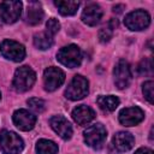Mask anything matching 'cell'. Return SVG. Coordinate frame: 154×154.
Returning <instances> with one entry per match:
<instances>
[{
    "instance_id": "cell-1",
    "label": "cell",
    "mask_w": 154,
    "mask_h": 154,
    "mask_svg": "<svg viewBox=\"0 0 154 154\" xmlns=\"http://www.w3.org/2000/svg\"><path fill=\"white\" fill-rule=\"evenodd\" d=\"M23 147V140L16 132L8 130H2L0 132V148L4 154H19Z\"/></svg>"
},
{
    "instance_id": "cell-2",
    "label": "cell",
    "mask_w": 154,
    "mask_h": 154,
    "mask_svg": "<svg viewBox=\"0 0 154 154\" xmlns=\"http://www.w3.org/2000/svg\"><path fill=\"white\" fill-rule=\"evenodd\" d=\"M35 79H36V75H35V72L32 71L31 67L20 66L14 72L12 85L17 91L24 93V91L29 90L32 87V84L35 83Z\"/></svg>"
},
{
    "instance_id": "cell-3",
    "label": "cell",
    "mask_w": 154,
    "mask_h": 154,
    "mask_svg": "<svg viewBox=\"0 0 154 154\" xmlns=\"http://www.w3.org/2000/svg\"><path fill=\"white\" fill-rule=\"evenodd\" d=\"M88 91H89V83L87 78H84L81 75H76L70 82V84L67 85L65 90V96L69 100L76 101L87 96Z\"/></svg>"
},
{
    "instance_id": "cell-4",
    "label": "cell",
    "mask_w": 154,
    "mask_h": 154,
    "mask_svg": "<svg viewBox=\"0 0 154 154\" xmlns=\"http://www.w3.org/2000/svg\"><path fill=\"white\" fill-rule=\"evenodd\" d=\"M106 137H107V131H106L105 126L100 123L90 125L84 131L85 143L94 149H100L102 147V144L105 143Z\"/></svg>"
},
{
    "instance_id": "cell-5",
    "label": "cell",
    "mask_w": 154,
    "mask_h": 154,
    "mask_svg": "<svg viewBox=\"0 0 154 154\" xmlns=\"http://www.w3.org/2000/svg\"><path fill=\"white\" fill-rule=\"evenodd\" d=\"M57 59L65 66L67 67H77L79 66L81 61H82V54H81V49L78 46L76 45H69L63 47L58 54H57Z\"/></svg>"
},
{
    "instance_id": "cell-6",
    "label": "cell",
    "mask_w": 154,
    "mask_h": 154,
    "mask_svg": "<svg viewBox=\"0 0 154 154\" xmlns=\"http://www.w3.org/2000/svg\"><path fill=\"white\" fill-rule=\"evenodd\" d=\"M149 23H150V16L144 10L132 11L124 19V24L126 25V28L132 31L143 30L149 25Z\"/></svg>"
},
{
    "instance_id": "cell-7",
    "label": "cell",
    "mask_w": 154,
    "mask_h": 154,
    "mask_svg": "<svg viewBox=\"0 0 154 154\" xmlns=\"http://www.w3.org/2000/svg\"><path fill=\"white\" fill-rule=\"evenodd\" d=\"M22 7H23V5H22L20 1H14V0L2 1L0 4V17H1V19L7 24L14 23L20 17Z\"/></svg>"
},
{
    "instance_id": "cell-8",
    "label": "cell",
    "mask_w": 154,
    "mask_h": 154,
    "mask_svg": "<svg viewBox=\"0 0 154 154\" xmlns=\"http://www.w3.org/2000/svg\"><path fill=\"white\" fill-rule=\"evenodd\" d=\"M0 52L6 59L12 61H20L25 57V48L23 45L12 40H4L0 45Z\"/></svg>"
},
{
    "instance_id": "cell-9",
    "label": "cell",
    "mask_w": 154,
    "mask_h": 154,
    "mask_svg": "<svg viewBox=\"0 0 154 154\" xmlns=\"http://www.w3.org/2000/svg\"><path fill=\"white\" fill-rule=\"evenodd\" d=\"M65 81V73L58 67H48L43 72V84L47 91L57 90Z\"/></svg>"
},
{
    "instance_id": "cell-10",
    "label": "cell",
    "mask_w": 154,
    "mask_h": 154,
    "mask_svg": "<svg viewBox=\"0 0 154 154\" xmlns=\"http://www.w3.org/2000/svg\"><path fill=\"white\" fill-rule=\"evenodd\" d=\"M113 76H114V84L118 89L128 88L131 81V71H130V66L128 61L123 59L119 60L117 65L114 66Z\"/></svg>"
},
{
    "instance_id": "cell-11",
    "label": "cell",
    "mask_w": 154,
    "mask_h": 154,
    "mask_svg": "<svg viewBox=\"0 0 154 154\" xmlns=\"http://www.w3.org/2000/svg\"><path fill=\"white\" fill-rule=\"evenodd\" d=\"M144 118V113L140 107H126L119 113V122L124 126H134L141 123Z\"/></svg>"
},
{
    "instance_id": "cell-12",
    "label": "cell",
    "mask_w": 154,
    "mask_h": 154,
    "mask_svg": "<svg viewBox=\"0 0 154 154\" xmlns=\"http://www.w3.org/2000/svg\"><path fill=\"white\" fill-rule=\"evenodd\" d=\"M13 123L22 131H29L35 126L36 117L26 109H17L13 113Z\"/></svg>"
},
{
    "instance_id": "cell-13",
    "label": "cell",
    "mask_w": 154,
    "mask_h": 154,
    "mask_svg": "<svg viewBox=\"0 0 154 154\" xmlns=\"http://www.w3.org/2000/svg\"><path fill=\"white\" fill-rule=\"evenodd\" d=\"M51 128L63 138L70 140L72 136V126L71 123L63 116H53L49 120Z\"/></svg>"
},
{
    "instance_id": "cell-14",
    "label": "cell",
    "mask_w": 154,
    "mask_h": 154,
    "mask_svg": "<svg viewBox=\"0 0 154 154\" xmlns=\"http://www.w3.org/2000/svg\"><path fill=\"white\" fill-rule=\"evenodd\" d=\"M112 143H113V147L118 152H128L134 147L135 138L130 132L119 131L113 136Z\"/></svg>"
},
{
    "instance_id": "cell-15",
    "label": "cell",
    "mask_w": 154,
    "mask_h": 154,
    "mask_svg": "<svg viewBox=\"0 0 154 154\" xmlns=\"http://www.w3.org/2000/svg\"><path fill=\"white\" fill-rule=\"evenodd\" d=\"M102 17V10L96 4H89L82 12V20L87 25H96Z\"/></svg>"
},
{
    "instance_id": "cell-16",
    "label": "cell",
    "mask_w": 154,
    "mask_h": 154,
    "mask_svg": "<svg viewBox=\"0 0 154 154\" xmlns=\"http://www.w3.org/2000/svg\"><path fill=\"white\" fill-rule=\"evenodd\" d=\"M72 118L78 125H87L95 118V112L89 106L81 105L72 111Z\"/></svg>"
},
{
    "instance_id": "cell-17",
    "label": "cell",
    "mask_w": 154,
    "mask_h": 154,
    "mask_svg": "<svg viewBox=\"0 0 154 154\" xmlns=\"http://www.w3.org/2000/svg\"><path fill=\"white\" fill-rule=\"evenodd\" d=\"M42 18H43V10L41 5L36 1L29 2L25 14V22L29 25H37L38 23H41Z\"/></svg>"
},
{
    "instance_id": "cell-18",
    "label": "cell",
    "mask_w": 154,
    "mask_h": 154,
    "mask_svg": "<svg viewBox=\"0 0 154 154\" xmlns=\"http://www.w3.org/2000/svg\"><path fill=\"white\" fill-rule=\"evenodd\" d=\"M54 5L63 16H72L77 12L79 7V2L73 0H58L54 1Z\"/></svg>"
},
{
    "instance_id": "cell-19",
    "label": "cell",
    "mask_w": 154,
    "mask_h": 154,
    "mask_svg": "<svg viewBox=\"0 0 154 154\" xmlns=\"http://www.w3.org/2000/svg\"><path fill=\"white\" fill-rule=\"evenodd\" d=\"M97 105L103 112H113L119 105V99L117 96H113V95L99 96Z\"/></svg>"
},
{
    "instance_id": "cell-20",
    "label": "cell",
    "mask_w": 154,
    "mask_h": 154,
    "mask_svg": "<svg viewBox=\"0 0 154 154\" xmlns=\"http://www.w3.org/2000/svg\"><path fill=\"white\" fill-rule=\"evenodd\" d=\"M34 45L36 48L41 51H46L52 47L53 45V36L47 32H38L34 36Z\"/></svg>"
},
{
    "instance_id": "cell-21",
    "label": "cell",
    "mask_w": 154,
    "mask_h": 154,
    "mask_svg": "<svg viewBox=\"0 0 154 154\" xmlns=\"http://www.w3.org/2000/svg\"><path fill=\"white\" fill-rule=\"evenodd\" d=\"M37 154H58V146L49 140H40L36 143Z\"/></svg>"
},
{
    "instance_id": "cell-22",
    "label": "cell",
    "mask_w": 154,
    "mask_h": 154,
    "mask_svg": "<svg viewBox=\"0 0 154 154\" xmlns=\"http://www.w3.org/2000/svg\"><path fill=\"white\" fill-rule=\"evenodd\" d=\"M117 25H118V20L117 19H111L109 23L106 26H103V28L100 29V31H99V38H100V41L102 43H106V42H108L111 40L112 34H113V30L117 28Z\"/></svg>"
},
{
    "instance_id": "cell-23",
    "label": "cell",
    "mask_w": 154,
    "mask_h": 154,
    "mask_svg": "<svg viewBox=\"0 0 154 154\" xmlns=\"http://www.w3.org/2000/svg\"><path fill=\"white\" fill-rule=\"evenodd\" d=\"M138 73L142 76H152L153 73V63L150 58H144L141 60V63L138 64Z\"/></svg>"
},
{
    "instance_id": "cell-24",
    "label": "cell",
    "mask_w": 154,
    "mask_h": 154,
    "mask_svg": "<svg viewBox=\"0 0 154 154\" xmlns=\"http://www.w3.org/2000/svg\"><path fill=\"white\" fill-rule=\"evenodd\" d=\"M142 91L144 97L148 100L149 103H153V97H154V83L153 81H147L142 85Z\"/></svg>"
},
{
    "instance_id": "cell-25",
    "label": "cell",
    "mask_w": 154,
    "mask_h": 154,
    "mask_svg": "<svg viewBox=\"0 0 154 154\" xmlns=\"http://www.w3.org/2000/svg\"><path fill=\"white\" fill-rule=\"evenodd\" d=\"M28 105L30 106V108L31 109H34L35 112H42L43 109H45V101L43 100H41V99H38V97H31V99H29L28 100Z\"/></svg>"
},
{
    "instance_id": "cell-26",
    "label": "cell",
    "mask_w": 154,
    "mask_h": 154,
    "mask_svg": "<svg viewBox=\"0 0 154 154\" xmlns=\"http://www.w3.org/2000/svg\"><path fill=\"white\" fill-rule=\"evenodd\" d=\"M46 28H47V34H49L51 36H53V35H55L58 31H59V29H60V23L58 22V19H55V18H51V19H48V22L46 23Z\"/></svg>"
},
{
    "instance_id": "cell-27",
    "label": "cell",
    "mask_w": 154,
    "mask_h": 154,
    "mask_svg": "<svg viewBox=\"0 0 154 154\" xmlns=\"http://www.w3.org/2000/svg\"><path fill=\"white\" fill-rule=\"evenodd\" d=\"M135 154H153V150L149 148H138Z\"/></svg>"
},
{
    "instance_id": "cell-28",
    "label": "cell",
    "mask_w": 154,
    "mask_h": 154,
    "mask_svg": "<svg viewBox=\"0 0 154 154\" xmlns=\"http://www.w3.org/2000/svg\"><path fill=\"white\" fill-rule=\"evenodd\" d=\"M0 99H1V93H0Z\"/></svg>"
}]
</instances>
